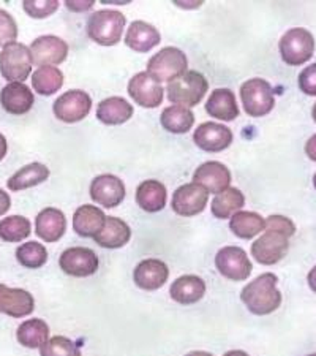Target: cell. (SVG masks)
<instances>
[{"instance_id":"obj_1","label":"cell","mask_w":316,"mask_h":356,"mask_svg":"<svg viewBox=\"0 0 316 356\" xmlns=\"http://www.w3.org/2000/svg\"><path fill=\"white\" fill-rule=\"evenodd\" d=\"M278 277L272 273L258 275L240 291V300L255 315H269L277 311L281 304V293L277 289Z\"/></svg>"},{"instance_id":"obj_2","label":"cell","mask_w":316,"mask_h":356,"mask_svg":"<svg viewBox=\"0 0 316 356\" xmlns=\"http://www.w3.org/2000/svg\"><path fill=\"white\" fill-rule=\"evenodd\" d=\"M208 89L209 83L204 78V74L192 70L185 72L179 78L172 79L171 83H168L166 92H168L169 102L174 103L176 106L192 108L197 106L204 99Z\"/></svg>"},{"instance_id":"obj_3","label":"cell","mask_w":316,"mask_h":356,"mask_svg":"<svg viewBox=\"0 0 316 356\" xmlns=\"http://www.w3.org/2000/svg\"><path fill=\"white\" fill-rule=\"evenodd\" d=\"M126 18L116 10L95 11L88 21V35L101 46H114L122 40Z\"/></svg>"},{"instance_id":"obj_4","label":"cell","mask_w":316,"mask_h":356,"mask_svg":"<svg viewBox=\"0 0 316 356\" xmlns=\"http://www.w3.org/2000/svg\"><path fill=\"white\" fill-rule=\"evenodd\" d=\"M280 54L285 64L291 67L303 65L315 53V38L307 29H290L280 40Z\"/></svg>"},{"instance_id":"obj_5","label":"cell","mask_w":316,"mask_h":356,"mask_svg":"<svg viewBox=\"0 0 316 356\" xmlns=\"http://www.w3.org/2000/svg\"><path fill=\"white\" fill-rule=\"evenodd\" d=\"M240 100L250 118H263L275 106L272 86L261 78H253L240 86Z\"/></svg>"},{"instance_id":"obj_6","label":"cell","mask_w":316,"mask_h":356,"mask_svg":"<svg viewBox=\"0 0 316 356\" xmlns=\"http://www.w3.org/2000/svg\"><path fill=\"white\" fill-rule=\"evenodd\" d=\"M32 54L26 44L13 42L5 44L0 53V73L11 83H24L32 72Z\"/></svg>"},{"instance_id":"obj_7","label":"cell","mask_w":316,"mask_h":356,"mask_svg":"<svg viewBox=\"0 0 316 356\" xmlns=\"http://www.w3.org/2000/svg\"><path fill=\"white\" fill-rule=\"evenodd\" d=\"M188 59L183 51L174 46L160 49V53L151 57L147 62V73L157 79L158 83H171L187 72Z\"/></svg>"},{"instance_id":"obj_8","label":"cell","mask_w":316,"mask_h":356,"mask_svg":"<svg viewBox=\"0 0 316 356\" xmlns=\"http://www.w3.org/2000/svg\"><path fill=\"white\" fill-rule=\"evenodd\" d=\"M251 244V255L258 263L266 266L277 265L283 257L288 254L290 249V238L286 234L275 232V229H267Z\"/></svg>"},{"instance_id":"obj_9","label":"cell","mask_w":316,"mask_h":356,"mask_svg":"<svg viewBox=\"0 0 316 356\" xmlns=\"http://www.w3.org/2000/svg\"><path fill=\"white\" fill-rule=\"evenodd\" d=\"M215 266L223 277L235 280V282L249 279L253 269L247 252L235 245H228L218 250L215 257Z\"/></svg>"},{"instance_id":"obj_10","label":"cell","mask_w":316,"mask_h":356,"mask_svg":"<svg viewBox=\"0 0 316 356\" xmlns=\"http://www.w3.org/2000/svg\"><path fill=\"white\" fill-rule=\"evenodd\" d=\"M92 108V99L88 92L73 89L62 94L54 102V114L56 118L67 124H74L88 118Z\"/></svg>"},{"instance_id":"obj_11","label":"cell","mask_w":316,"mask_h":356,"mask_svg":"<svg viewBox=\"0 0 316 356\" xmlns=\"http://www.w3.org/2000/svg\"><path fill=\"white\" fill-rule=\"evenodd\" d=\"M209 201V193L197 184H185L172 193L171 208L177 216L193 217L206 209Z\"/></svg>"},{"instance_id":"obj_12","label":"cell","mask_w":316,"mask_h":356,"mask_svg":"<svg viewBox=\"0 0 316 356\" xmlns=\"http://www.w3.org/2000/svg\"><path fill=\"white\" fill-rule=\"evenodd\" d=\"M59 265L72 277H89L99 269V257L88 247H72L60 255Z\"/></svg>"},{"instance_id":"obj_13","label":"cell","mask_w":316,"mask_h":356,"mask_svg":"<svg viewBox=\"0 0 316 356\" xmlns=\"http://www.w3.org/2000/svg\"><path fill=\"white\" fill-rule=\"evenodd\" d=\"M128 95L142 108H157L163 102V88L147 72H141L130 79Z\"/></svg>"},{"instance_id":"obj_14","label":"cell","mask_w":316,"mask_h":356,"mask_svg":"<svg viewBox=\"0 0 316 356\" xmlns=\"http://www.w3.org/2000/svg\"><path fill=\"white\" fill-rule=\"evenodd\" d=\"M28 49H31L33 64L40 67L59 65L68 56V44L54 35L38 37L33 40Z\"/></svg>"},{"instance_id":"obj_15","label":"cell","mask_w":316,"mask_h":356,"mask_svg":"<svg viewBox=\"0 0 316 356\" xmlns=\"http://www.w3.org/2000/svg\"><path fill=\"white\" fill-rule=\"evenodd\" d=\"M90 198L103 208H117L125 198V186L122 179L114 175L97 176L90 184Z\"/></svg>"},{"instance_id":"obj_16","label":"cell","mask_w":316,"mask_h":356,"mask_svg":"<svg viewBox=\"0 0 316 356\" xmlns=\"http://www.w3.org/2000/svg\"><path fill=\"white\" fill-rule=\"evenodd\" d=\"M193 140L206 152H222L231 146L233 131L223 124L204 122L194 130Z\"/></svg>"},{"instance_id":"obj_17","label":"cell","mask_w":316,"mask_h":356,"mask_svg":"<svg viewBox=\"0 0 316 356\" xmlns=\"http://www.w3.org/2000/svg\"><path fill=\"white\" fill-rule=\"evenodd\" d=\"M193 184L203 187L208 193H222L229 188L231 173L220 162H206L198 166L193 175Z\"/></svg>"},{"instance_id":"obj_18","label":"cell","mask_w":316,"mask_h":356,"mask_svg":"<svg viewBox=\"0 0 316 356\" xmlns=\"http://www.w3.org/2000/svg\"><path fill=\"white\" fill-rule=\"evenodd\" d=\"M35 309V300L27 290L8 289L0 284V314L13 318H22L31 315Z\"/></svg>"},{"instance_id":"obj_19","label":"cell","mask_w":316,"mask_h":356,"mask_svg":"<svg viewBox=\"0 0 316 356\" xmlns=\"http://www.w3.org/2000/svg\"><path fill=\"white\" fill-rule=\"evenodd\" d=\"M169 277V269L166 266V263L157 258H147L138 263L133 273L135 284L140 286L141 290L155 291L166 284V280Z\"/></svg>"},{"instance_id":"obj_20","label":"cell","mask_w":316,"mask_h":356,"mask_svg":"<svg viewBox=\"0 0 316 356\" xmlns=\"http://www.w3.org/2000/svg\"><path fill=\"white\" fill-rule=\"evenodd\" d=\"M35 99L24 83H10L0 92V105L7 113L21 116L32 110Z\"/></svg>"},{"instance_id":"obj_21","label":"cell","mask_w":316,"mask_h":356,"mask_svg":"<svg viewBox=\"0 0 316 356\" xmlns=\"http://www.w3.org/2000/svg\"><path fill=\"white\" fill-rule=\"evenodd\" d=\"M67 229L65 214L57 208L43 209L35 219V233L40 239L46 243L59 241Z\"/></svg>"},{"instance_id":"obj_22","label":"cell","mask_w":316,"mask_h":356,"mask_svg":"<svg viewBox=\"0 0 316 356\" xmlns=\"http://www.w3.org/2000/svg\"><path fill=\"white\" fill-rule=\"evenodd\" d=\"M162 42V35L152 24H147L146 21L131 22L125 35V43L130 49L136 53H147L153 49Z\"/></svg>"},{"instance_id":"obj_23","label":"cell","mask_w":316,"mask_h":356,"mask_svg":"<svg viewBox=\"0 0 316 356\" xmlns=\"http://www.w3.org/2000/svg\"><path fill=\"white\" fill-rule=\"evenodd\" d=\"M106 216L97 206L84 204L74 211L73 214V229L81 238H95L105 225Z\"/></svg>"},{"instance_id":"obj_24","label":"cell","mask_w":316,"mask_h":356,"mask_svg":"<svg viewBox=\"0 0 316 356\" xmlns=\"http://www.w3.org/2000/svg\"><path fill=\"white\" fill-rule=\"evenodd\" d=\"M206 293V284L204 280L198 277V275L188 274L182 275V277L176 279L169 289V295L172 301L183 304V306H190L203 300Z\"/></svg>"},{"instance_id":"obj_25","label":"cell","mask_w":316,"mask_h":356,"mask_svg":"<svg viewBox=\"0 0 316 356\" xmlns=\"http://www.w3.org/2000/svg\"><path fill=\"white\" fill-rule=\"evenodd\" d=\"M206 111L210 118L226 120V122H231L235 118H239V106L235 102L234 92L226 88L215 89L206 103Z\"/></svg>"},{"instance_id":"obj_26","label":"cell","mask_w":316,"mask_h":356,"mask_svg":"<svg viewBox=\"0 0 316 356\" xmlns=\"http://www.w3.org/2000/svg\"><path fill=\"white\" fill-rule=\"evenodd\" d=\"M133 106L122 97H109L97 106V119L106 125L125 124L133 116Z\"/></svg>"},{"instance_id":"obj_27","label":"cell","mask_w":316,"mask_h":356,"mask_svg":"<svg viewBox=\"0 0 316 356\" xmlns=\"http://www.w3.org/2000/svg\"><path fill=\"white\" fill-rule=\"evenodd\" d=\"M131 238V229L122 219L117 217H106L101 232L97 234L94 241L105 249H120Z\"/></svg>"},{"instance_id":"obj_28","label":"cell","mask_w":316,"mask_h":356,"mask_svg":"<svg viewBox=\"0 0 316 356\" xmlns=\"http://www.w3.org/2000/svg\"><path fill=\"white\" fill-rule=\"evenodd\" d=\"M136 203L142 211L158 212L166 204V187L160 181H144L136 188Z\"/></svg>"},{"instance_id":"obj_29","label":"cell","mask_w":316,"mask_h":356,"mask_svg":"<svg viewBox=\"0 0 316 356\" xmlns=\"http://www.w3.org/2000/svg\"><path fill=\"white\" fill-rule=\"evenodd\" d=\"M49 177V168L43 163H28L10 177L7 186L11 192H21L35 187Z\"/></svg>"},{"instance_id":"obj_30","label":"cell","mask_w":316,"mask_h":356,"mask_svg":"<svg viewBox=\"0 0 316 356\" xmlns=\"http://www.w3.org/2000/svg\"><path fill=\"white\" fill-rule=\"evenodd\" d=\"M16 337L21 346L27 348H42L49 339V326L42 318L26 320L19 325Z\"/></svg>"},{"instance_id":"obj_31","label":"cell","mask_w":316,"mask_h":356,"mask_svg":"<svg viewBox=\"0 0 316 356\" xmlns=\"http://www.w3.org/2000/svg\"><path fill=\"white\" fill-rule=\"evenodd\" d=\"M229 228L240 239H251L266 228V220L251 211H239L231 217Z\"/></svg>"},{"instance_id":"obj_32","label":"cell","mask_w":316,"mask_h":356,"mask_svg":"<svg viewBox=\"0 0 316 356\" xmlns=\"http://www.w3.org/2000/svg\"><path fill=\"white\" fill-rule=\"evenodd\" d=\"M244 193L235 187H229L225 192L218 193L210 204V211L217 219H229L235 212L244 208Z\"/></svg>"},{"instance_id":"obj_33","label":"cell","mask_w":316,"mask_h":356,"mask_svg":"<svg viewBox=\"0 0 316 356\" xmlns=\"http://www.w3.org/2000/svg\"><path fill=\"white\" fill-rule=\"evenodd\" d=\"M160 122H162L163 129L171 131V134H187L194 124V114L190 108L172 105L165 108L162 116H160Z\"/></svg>"},{"instance_id":"obj_34","label":"cell","mask_w":316,"mask_h":356,"mask_svg":"<svg viewBox=\"0 0 316 356\" xmlns=\"http://www.w3.org/2000/svg\"><path fill=\"white\" fill-rule=\"evenodd\" d=\"M32 86L40 95H53L63 86V73L57 67H38L32 74Z\"/></svg>"},{"instance_id":"obj_35","label":"cell","mask_w":316,"mask_h":356,"mask_svg":"<svg viewBox=\"0 0 316 356\" xmlns=\"http://www.w3.org/2000/svg\"><path fill=\"white\" fill-rule=\"evenodd\" d=\"M32 233V225L28 219L22 216H10L0 220V239L5 243H21Z\"/></svg>"},{"instance_id":"obj_36","label":"cell","mask_w":316,"mask_h":356,"mask_svg":"<svg viewBox=\"0 0 316 356\" xmlns=\"http://www.w3.org/2000/svg\"><path fill=\"white\" fill-rule=\"evenodd\" d=\"M16 260H18L24 268L38 269L48 261V250H46V247L43 244L31 241V243L21 244L18 249H16Z\"/></svg>"},{"instance_id":"obj_37","label":"cell","mask_w":316,"mask_h":356,"mask_svg":"<svg viewBox=\"0 0 316 356\" xmlns=\"http://www.w3.org/2000/svg\"><path fill=\"white\" fill-rule=\"evenodd\" d=\"M42 356H81V350L76 343L65 336H54L40 348Z\"/></svg>"},{"instance_id":"obj_38","label":"cell","mask_w":316,"mask_h":356,"mask_svg":"<svg viewBox=\"0 0 316 356\" xmlns=\"http://www.w3.org/2000/svg\"><path fill=\"white\" fill-rule=\"evenodd\" d=\"M22 8H24L26 13L33 19H44L56 13L57 8H59V2L57 0H24L22 2Z\"/></svg>"},{"instance_id":"obj_39","label":"cell","mask_w":316,"mask_h":356,"mask_svg":"<svg viewBox=\"0 0 316 356\" xmlns=\"http://www.w3.org/2000/svg\"><path fill=\"white\" fill-rule=\"evenodd\" d=\"M18 38V26L8 11L0 8V44L13 43Z\"/></svg>"},{"instance_id":"obj_40","label":"cell","mask_w":316,"mask_h":356,"mask_svg":"<svg viewBox=\"0 0 316 356\" xmlns=\"http://www.w3.org/2000/svg\"><path fill=\"white\" fill-rule=\"evenodd\" d=\"M266 228L267 229H275V232L283 233L288 238H291L292 234L296 233V225H294V223H292L291 219H288V217H285V216H271V217H267Z\"/></svg>"},{"instance_id":"obj_41","label":"cell","mask_w":316,"mask_h":356,"mask_svg":"<svg viewBox=\"0 0 316 356\" xmlns=\"http://www.w3.org/2000/svg\"><path fill=\"white\" fill-rule=\"evenodd\" d=\"M299 88L307 95H316V64L306 67L299 74Z\"/></svg>"},{"instance_id":"obj_42","label":"cell","mask_w":316,"mask_h":356,"mask_svg":"<svg viewBox=\"0 0 316 356\" xmlns=\"http://www.w3.org/2000/svg\"><path fill=\"white\" fill-rule=\"evenodd\" d=\"M94 0H67L65 5L68 10L72 11H78V13H83V11H88L90 10L92 7H94Z\"/></svg>"},{"instance_id":"obj_43","label":"cell","mask_w":316,"mask_h":356,"mask_svg":"<svg viewBox=\"0 0 316 356\" xmlns=\"http://www.w3.org/2000/svg\"><path fill=\"white\" fill-rule=\"evenodd\" d=\"M10 208H11L10 195L0 188V217H2L3 214H7Z\"/></svg>"},{"instance_id":"obj_44","label":"cell","mask_w":316,"mask_h":356,"mask_svg":"<svg viewBox=\"0 0 316 356\" xmlns=\"http://www.w3.org/2000/svg\"><path fill=\"white\" fill-rule=\"evenodd\" d=\"M306 154L308 156L310 160H313V162H316V135H313L310 140L307 141L306 145Z\"/></svg>"},{"instance_id":"obj_45","label":"cell","mask_w":316,"mask_h":356,"mask_svg":"<svg viewBox=\"0 0 316 356\" xmlns=\"http://www.w3.org/2000/svg\"><path fill=\"white\" fill-rule=\"evenodd\" d=\"M7 151H8L7 138H5L2 134H0V160L5 159V156H7Z\"/></svg>"},{"instance_id":"obj_46","label":"cell","mask_w":316,"mask_h":356,"mask_svg":"<svg viewBox=\"0 0 316 356\" xmlns=\"http://www.w3.org/2000/svg\"><path fill=\"white\" fill-rule=\"evenodd\" d=\"M307 280H308L310 289H312V290L316 293V266H315V268H312V271L308 273V275H307Z\"/></svg>"},{"instance_id":"obj_47","label":"cell","mask_w":316,"mask_h":356,"mask_svg":"<svg viewBox=\"0 0 316 356\" xmlns=\"http://www.w3.org/2000/svg\"><path fill=\"white\" fill-rule=\"evenodd\" d=\"M223 356H250V355L242 352V350H231V352H226Z\"/></svg>"},{"instance_id":"obj_48","label":"cell","mask_w":316,"mask_h":356,"mask_svg":"<svg viewBox=\"0 0 316 356\" xmlns=\"http://www.w3.org/2000/svg\"><path fill=\"white\" fill-rule=\"evenodd\" d=\"M185 356H214V355L208 353V352H190Z\"/></svg>"},{"instance_id":"obj_49","label":"cell","mask_w":316,"mask_h":356,"mask_svg":"<svg viewBox=\"0 0 316 356\" xmlns=\"http://www.w3.org/2000/svg\"><path fill=\"white\" fill-rule=\"evenodd\" d=\"M312 116H313V120L316 122V103H315V106H313V111H312Z\"/></svg>"},{"instance_id":"obj_50","label":"cell","mask_w":316,"mask_h":356,"mask_svg":"<svg viewBox=\"0 0 316 356\" xmlns=\"http://www.w3.org/2000/svg\"><path fill=\"white\" fill-rule=\"evenodd\" d=\"M313 186H315V188H316V173H315V176H313Z\"/></svg>"},{"instance_id":"obj_51","label":"cell","mask_w":316,"mask_h":356,"mask_svg":"<svg viewBox=\"0 0 316 356\" xmlns=\"http://www.w3.org/2000/svg\"><path fill=\"white\" fill-rule=\"evenodd\" d=\"M307 356H316V353H312V355H307Z\"/></svg>"}]
</instances>
